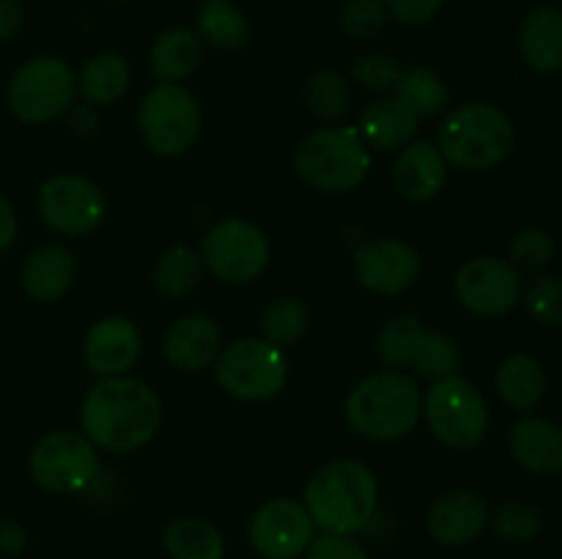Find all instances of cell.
Returning a JSON list of instances; mask_svg holds the SVG:
<instances>
[{"mask_svg":"<svg viewBox=\"0 0 562 559\" xmlns=\"http://www.w3.org/2000/svg\"><path fill=\"white\" fill-rule=\"evenodd\" d=\"M162 400L135 376L97 378L80 403V431L104 453H135L157 436Z\"/></svg>","mask_w":562,"mask_h":559,"instance_id":"1","label":"cell"},{"mask_svg":"<svg viewBox=\"0 0 562 559\" xmlns=\"http://www.w3.org/2000/svg\"><path fill=\"white\" fill-rule=\"evenodd\" d=\"M344 417L368 442H401L423 420V392L412 373L376 370L349 389Z\"/></svg>","mask_w":562,"mask_h":559,"instance_id":"2","label":"cell"},{"mask_svg":"<svg viewBox=\"0 0 562 559\" xmlns=\"http://www.w3.org/2000/svg\"><path fill=\"white\" fill-rule=\"evenodd\" d=\"M302 504L313 524L335 535H357L368 529L379 507L376 475L355 458H338L313 471Z\"/></svg>","mask_w":562,"mask_h":559,"instance_id":"3","label":"cell"},{"mask_svg":"<svg viewBox=\"0 0 562 559\" xmlns=\"http://www.w3.org/2000/svg\"><path fill=\"white\" fill-rule=\"evenodd\" d=\"M371 148L357 126L324 124L294 148V170L311 190L324 195L355 192L371 173Z\"/></svg>","mask_w":562,"mask_h":559,"instance_id":"4","label":"cell"},{"mask_svg":"<svg viewBox=\"0 0 562 559\" xmlns=\"http://www.w3.org/2000/svg\"><path fill=\"white\" fill-rule=\"evenodd\" d=\"M516 129L505 110L492 102H467L450 110L437 132V146L448 164L483 173L497 168L514 151Z\"/></svg>","mask_w":562,"mask_h":559,"instance_id":"5","label":"cell"},{"mask_svg":"<svg viewBox=\"0 0 562 559\" xmlns=\"http://www.w3.org/2000/svg\"><path fill=\"white\" fill-rule=\"evenodd\" d=\"M423 420L437 442L450 449H472L488 433V403L470 378L445 376L423 395Z\"/></svg>","mask_w":562,"mask_h":559,"instance_id":"6","label":"cell"},{"mask_svg":"<svg viewBox=\"0 0 562 559\" xmlns=\"http://www.w3.org/2000/svg\"><path fill=\"white\" fill-rule=\"evenodd\" d=\"M77 102V75L58 55H36L16 66L5 88L11 115L27 126H42L66 115Z\"/></svg>","mask_w":562,"mask_h":559,"instance_id":"7","label":"cell"},{"mask_svg":"<svg viewBox=\"0 0 562 559\" xmlns=\"http://www.w3.org/2000/svg\"><path fill=\"white\" fill-rule=\"evenodd\" d=\"M214 376L220 389L241 403H263L280 395L289 381V360L278 345L258 338H239L223 345Z\"/></svg>","mask_w":562,"mask_h":559,"instance_id":"8","label":"cell"},{"mask_svg":"<svg viewBox=\"0 0 562 559\" xmlns=\"http://www.w3.org/2000/svg\"><path fill=\"white\" fill-rule=\"evenodd\" d=\"M201 104L181 82H157L137 107V129L157 157H181L201 137Z\"/></svg>","mask_w":562,"mask_h":559,"instance_id":"9","label":"cell"},{"mask_svg":"<svg viewBox=\"0 0 562 559\" xmlns=\"http://www.w3.org/2000/svg\"><path fill=\"white\" fill-rule=\"evenodd\" d=\"M33 482L49 493H80L97 482L102 471L99 449L82 431L60 427L38 438L27 455Z\"/></svg>","mask_w":562,"mask_h":559,"instance_id":"10","label":"cell"},{"mask_svg":"<svg viewBox=\"0 0 562 559\" xmlns=\"http://www.w3.org/2000/svg\"><path fill=\"white\" fill-rule=\"evenodd\" d=\"M201 258L203 266L223 283L247 285L267 272L272 244L256 223L228 217L206 230Z\"/></svg>","mask_w":562,"mask_h":559,"instance_id":"11","label":"cell"},{"mask_svg":"<svg viewBox=\"0 0 562 559\" xmlns=\"http://www.w3.org/2000/svg\"><path fill=\"white\" fill-rule=\"evenodd\" d=\"M38 217L53 233L71 236H91L93 230L102 228L108 217V201L104 192L93 184L91 179L77 173L49 175L38 186Z\"/></svg>","mask_w":562,"mask_h":559,"instance_id":"12","label":"cell"},{"mask_svg":"<svg viewBox=\"0 0 562 559\" xmlns=\"http://www.w3.org/2000/svg\"><path fill=\"white\" fill-rule=\"evenodd\" d=\"M247 537L258 557L263 559H302L311 540L316 537V524L305 504L289 497H274L258 504L252 513Z\"/></svg>","mask_w":562,"mask_h":559,"instance_id":"13","label":"cell"},{"mask_svg":"<svg viewBox=\"0 0 562 559\" xmlns=\"http://www.w3.org/2000/svg\"><path fill=\"white\" fill-rule=\"evenodd\" d=\"M453 290L461 307H467L472 316L497 318L519 305L521 280L519 272L503 258L477 255L461 263Z\"/></svg>","mask_w":562,"mask_h":559,"instance_id":"14","label":"cell"},{"mask_svg":"<svg viewBox=\"0 0 562 559\" xmlns=\"http://www.w3.org/2000/svg\"><path fill=\"white\" fill-rule=\"evenodd\" d=\"M357 283L371 294L398 296L409 290L423 274V258L409 241L395 236L366 239L355 250Z\"/></svg>","mask_w":562,"mask_h":559,"instance_id":"15","label":"cell"},{"mask_svg":"<svg viewBox=\"0 0 562 559\" xmlns=\"http://www.w3.org/2000/svg\"><path fill=\"white\" fill-rule=\"evenodd\" d=\"M486 499L470 488H453L439 493L426 515V529L434 543L445 548H461L475 543L488 529Z\"/></svg>","mask_w":562,"mask_h":559,"instance_id":"16","label":"cell"},{"mask_svg":"<svg viewBox=\"0 0 562 559\" xmlns=\"http://www.w3.org/2000/svg\"><path fill=\"white\" fill-rule=\"evenodd\" d=\"M140 329L124 316L99 318L82 340V360L97 378L126 376L140 360Z\"/></svg>","mask_w":562,"mask_h":559,"instance_id":"17","label":"cell"},{"mask_svg":"<svg viewBox=\"0 0 562 559\" xmlns=\"http://www.w3.org/2000/svg\"><path fill=\"white\" fill-rule=\"evenodd\" d=\"M448 159L434 140H412L395 157L393 184L406 203H428L448 184Z\"/></svg>","mask_w":562,"mask_h":559,"instance_id":"18","label":"cell"},{"mask_svg":"<svg viewBox=\"0 0 562 559\" xmlns=\"http://www.w3.org/2000/svg\"><path fill=\"white\" fill-rule=\"evenodd\" d=\"M223 351V332L209 316H181L168 327L162 354L170 367L181 373H201L217 362Z\"/></svg>","mask_w":562,"mask_h":559,"instance_id":"19","label":"cell"},{"mask_svg":"<svg viewBox=\"0 0 562 559\" xmlns=\"http://www.w3.org/2000/svg\"><path fill=\"white\" fill-rule=\"evenodd\" d=\"M508 447L521 469L538 477L562 471V425L547 417H521L508 433Z\"/></svg>","mask_w":562,"mask_h":559,"instance_id":"20","label":"cell"},{"mask_svg":"<svg viewBox=\"0 0 562 559\" xmlns=\"http://www.w3.org/2000/svg\"><path fill=\"white\" fill-rule=\"evenodd\" d=\"M417 124H420V118L395 93H384V96L373 99L371 104L362 107L357 129H360L368 148L387 153L409 146L417 135Z\"/></svg>","mask_w":562,"mask_h":559,"instance_id":"21","label":"cell"},{"mask_svg":"<svg viewBox=\"0 0 562 559\" xmlns=\"http://www.w3.org/2000/svg\"><path fill=\"white\" fill-rule=\"evenodd\" d=\"M77 274V258L69 247L44 244L22 263V290L33 301H55L71 288Z\"/></svg>","mask_w":562,"mask_h":559,"instance_id":"22","label":"cell"},{"mask_svg":"<svg viewBox=\"0 0 562 559\" xmlns=\"http://www.w3.org/2000/svg\"><path fill=\"white\" fill-rule=\"evenodd\" d=\"M519 49L525 64L538 75L562 69V11L541 5L530 11L519 27Z\"/></svg>","mask_w":562,"mask_h":559,"instance_id":"23","label":"cell"},{"mask_svg":"<svg viewBox=\"0 0 562 559\" xmlns=\"http://www.w3.org/2000/svg\"><path fill=\"white\" fill-rule=\"evenodd\" d=\"M203 60V42L192 27L176 25L159 33L148 49V69L157 82H184Z\"/></svg>","mask_w":562,"mask_h":559,"instance_id":"24","label":"cell"},{"mask_svg":"<svg viewBox=\"0 0 562 559\" xmlns=\"http://www.w3.org/2000/svg\"><path fill=\"white\" fill-rule=\"evenodd\" d=\"M132 82L130 60L119 53H97L77 71V96L93 107H110L126 96Z\"/></svg>","mask_w":562,"mask_h":559,"instance_id":"25","label":"cell"},{"mask_svg":"<svg viewBox=\"0 0 562 559\" xmlns=\"http://www.w3.org/2000/svg\"><path fill=\"white\" fill-rule=\"evenodd\" d=\"M203 44L223 53L241 49L250 38V22L234 0H203L195 11V27Z\"/></svg>","mask_w":562,"mask_h":559,"instance_id":"26","label":"cell"},{"mask_svg":"<svg viewBox=\"0 0 562 559\" xmlns=\"http://www.w3.org/2000/svg\"><path fill=\"white\" fill-rule=\"evenodd\" d=\"M162 548L170 559H223L225 537L212 521L179 515L165 526Z\"/></svg>","mask_w":562,"mask_h":559,"instance_id":"27","label":"cell"},{"mask_svg":"<svg viewBox=\"0 0 562 559\" xmlns=\"http://www.w3.org/2000/svg\"><path fill=\"white\" fill-rule=\"evenodd\" d=\"M497 395L514 411H530L547 392V373L536 356L514 354L497 367Z\"/></svg>","mask_w":562,"mask_h":559,"instance_id":"28","label":"cell"},{"mask_svg":"<svg viewBox=\"0 0 562 559\" xmlns=\"http://www.w3.org/2000/svg\"><path fill=\"white\" fill-rule=\"evenodd\" d=\"M302 102L307 113L322 124H344L351 107V88L340 71L318 69L302 85Z\"/></svg>","mask_w":562,"mask_h":559,"instance_id":"29","label":"cell"},{"mask_svg":"<svg viewBox=\"0 0 562 559\" xmlns=\"http://www.w3.org/2000/svg\"><path fill=\"white\" fill-rule=\"evenodd\" d=\"M203 272H206V266H203L201 252L187 244H176L157 258L151 280L159 294L179 299V296L192 294L201 285Z\"/></svg>","mask_w":562,"mask_h":559,"instance_id":"30","label":"cell"},{"mask_svg":"<svg viewBox=\"0 0 562 559\" xmlns=\"http://www.w3.org/2000/svg\"><path fill=\"white\" fill-rule=\"evenodd\" d=\"M393 93L417 118H434V115L445 113L450 104L448 82H445V77L439 71L428 69V66L404 69Z\"/></svg>","mask_w":562,"mask_h":559,"instance_id":"31","label":"cell"},{"mask_svg":"<svg viewBox=\"0 0 562 559\" xmlns=\"http://www.w3.org/2000/svg\"><path fill=\"white\" fill-rule=\"evenodd\" d=\"M428 327L417 316H395L379 329L376 356L384 370H412Z\"/></svg>","mask_w":562,"mask_h":559,"instance_id":"32","label":"cell"},{"mask_svg":"<svg viewBox=\"0 0 562 559\" xmlns=\"http://www.w3.org/2000/svg\"><path fill=\"white\" fill-rule=\"evenodd\" d=\"M307 327H311V310L296 296H280L261 316V338L283 351L300 343L307 334Z\"/></svg>","mask_w":562,"mask_h":559,"instance_id":"33","label":"cell"},{"mask_svg":"<svg viewBox=\"0 0 562 559\" xmlns=\"http://www.w3.org/2000/svg\"><path fill=\"white\" fill-rule=\"evenodd\" d=\"M459 365L461 351L456 345V340L450 334L437 332V329H428L420 349H417L415 362H412V370L417 376L428 378V381H439V378L459 373Z\"/></svg>","mask_w":562,"mask_h":559,"instance_id":"34","label":"cell"},{"mask_svg":"<svg viewBox=\"0 0 562 559\" xmlns=\"http://www.w3.org/2000/svg\"><path fill=\"white\" fill-rule=\"evenodd\" d=\"M488 526H492L499 540L510 543V546H525V543L536 540L543 526V518L541 510L532 507V504L505 502L488 515Z\"/></svg>","mask_w":562,"mask_h":559,"instance_id":"35","label":"cell"},{"mask_svg":"<svg viewBox=\"0 0 562 559\" xmlns=\"http://www.w3.org/2000/svg\"><path fill=\"white\" fill-rule=\"evenodd\" d=\"M554 258V239L543 228H525L514 236L508 247V263L516 272L538 274L549 266Z\"/></svg>","mask_w":562,"mask_h":559,"instance_id":"36","label":"cell"},{"mask_svg":"<svg viewBox=\"0 0 562 559\" xmlns=\"http://www.w3.org/2000/svg\"><path fill=\"white\" fill-rule=\"evenodd\" d=\"M527 312L543 327H562V280L554 274H538L521 288Z\"/></svg>","mask_w":562,"mask_h":559,"instance_id":"37","label":"cell"},{"mask_svg":"<svg viewBox=\"0 0 562 559\" xmlns=\"http://www.w3.org/2000/svg\"><path fill=\"white\" fill-rule=\"evenodd\" d=\"M338 22L346 36L357 38V42H371V38L382 36L390 14L382 0H346L340 5Z\"/></svg>","mask_w":562,"mask_h":559,"instance_id":"38","label":"cell"},{"mask_svg":"<svg viewBox=\"0 0 562 559\" xmlns=\"http://www.w3.org/2000/svg\"><path fill=\"white\" fill-rule=\"evenodd\" d=\"M401 75H404V69H401L398 60L384 53H368L351 66V80L373 93H393Z\"/></svg>","mask_w":562,"mask_h":559,"instance_id":"39","label":"cell"},{"mask_svg":"<svg viewBox=\"0 0 562 559\" xmlns=\"http://www.w3.org/2000/svg\"><path fill=\"white\" fill-rule=\"evenodd\" d=\"M302 559H371L368 548L355 535H335V532H318L311 540Z\"/></svg>","mask_w":562,"mask_h":559,"instance_id":"40","label":"cell"},{"mask_svg":"<svg viewBox=\"0 0 562 559\" xmlns=\"http://www.w3.org/2000/svg\"><path fill=\"white\" fill-rule=\"evenodd\" d=\"M390 20L401 22L406 27H420L431 22L445 5V0H382Z\"/></svg>","mask_w":562,"mask_h":559,"instance_id":"41","label":"cell"},{"mask_svg":"<svg viewBox=\"0 0 562 559\" xmlns=\"http://www.w3.org/2000/svg\"><path fill=\"white\" fill-rule=\"evenodd\" d=\"M66 126L80 137L93 135L99 129V107L88 102H75L66 110Z\"/></svg>","mask_w":562,"mask_h":559,"instance_id":"42","label":"cell"},{"mask_svg":"<svg viewBox=\"0 0 562 559\" xmlns=\"http://www.w3.org/2000/svg\"><path fill=\"white\" fill-rule=\"evenodd\" d=\"M27 546V532L20 521H0V557H20Z\"/></svg>","mask_w":562,"mask_h":559,"instance_id":"43","label":"cell"},{"mask_svg":"<svg viewBox=\"0 0 562 559\" xmlns=\"http://www.w3.org/2000/svg\"><path fill=\"white\" fill-rule=\"evenodd\" d=\"M25 25V11L20 0H0V42H11Z\"/></svg>","mask_w":562,"mask_h":559,"instance_id":"44","label":"cell"},{"mask_svg":"<svg viewBox=\"0 0 562 559\" xmlns=\"http://www.w3.org/2000/svg\"><path fill=\"white\" fill-rule=\"evenodd\" d=\"M16 233H20V223H16L14 206H11L9 197L0 192V252H5L14 244Z\"/></svg>","mask_w":562,"mask_h":559,"instance_id":"45","label":"cell"},{"mask_svg":"<svg viewBox=\"0 0 562 559\" xmlns=\"http://www.w3.org/2000/svg\"><path fill=\"white\" fill-rule=\"evenodd\" d=\"M20 3H22V0H20Z\"/></svg>","mask_w":562,"mask_h":559,"instance_id":"46","label":"cell"}]
</instances>
